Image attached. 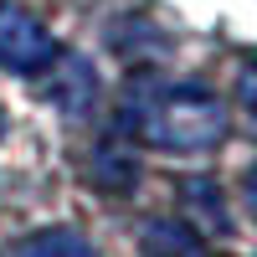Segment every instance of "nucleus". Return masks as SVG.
<instances>
[{
  "instance_id": "f257e3e1",
  "label": "nucleus",
  "mask_w": 257,
  "mask_h": 257,
  "mask_svg": "<svg viewBox=\"0 0 257 257\" xmlns=\"http://www.w3.org/2000/svg\"><path fill=\"white\" fill-rule=\"evenodd\" d=\"M118 128L165 155H206L226 139V103L201 82L134 77L118 103Z\"/></svg>"
},
{
  "instance_id": "f03ea898",
  "label": "nucleus",
  "mask_w": 257,
  "mask_h": 257,
  "mask_svg": "<svg viewBox=\"0 0 257 257\" xmlns=\"http://www.w3.org/2000/svg\"><path fill=\"white\" fill-rule=\"evenodd\" d=\"M57 52H62V47H57V36L41 26V21H36L26 6H11V0H0V67L16 72V77H36Z\"/></svg>"
},
{
  "instance_id": "7ed1b4c3",
  "label": "nucleus",
  "mask_w": 257,
  "mask_h": 257,
  "mask_svg": "<svg viewBox=\"0 0 257 257\" xmlns=\"http://www.w3.org/2000/svg\"><path fill=\"white\" fill-rule=\"evenodd\" d=\"M36 88L62 118H88L98 108V72H93V62L77 57V52H57L47 67L36 72Z\"/></svg>"
},
{
  "instance_id": "20e7f679",
  "label": "nucleus",
  "mask_w": 257,
  "mask_h": 257,
  "mask_svg": "<svg viewBox=\"0 0 257 257\" xmlns=\"http://www.w3.org/2000/svg\"><path fill=\"white\" fill-rule=\"evenodd\" d=\"M6 257H98V252L77 226H41L31 237H21Z\"/></svg>"
},
{
  "instance_id": "39448f33",
  "label": "nucleus",
  "mask_w": 257,
  "mask_h": 257,
  "mask_svg": "<svg viewBox=\"0 0 257 257\" xmlns=\"http://www.w3.org/2000/svg\"><path fill=\"white\" fill-rule=\"evenodd\" d=\"M88 175H93V185H103V190H134L139 165H134V155L123 149V139H103V144L93 149V160H88Z\"/></svg>"
},
{
  "instance_id": "423d86ee",
  "label": "nucleus",
  "mask_w": 257,
  "mask_h": 257,
  "mask_svg": "<svg viewBox=\"0 0 257 257\" xmlns=\"http://www.w3.org/2000/svg\"><path fill=\"white\" fill-rule=\"evenodd\" d=\"M185 201H190L196 216H206L201 226L226 231V206H221V196H216V185H211V180H190V185H185Z\"/></svg>"
},
{
  "instance_id": "0eeeda50",
  "label": "nucleus",
  "mask_w": 257,
  "mask_h": 257,
  "mask_svg": "<svg viewBox=\"0 0 257 257\" xmlns=\"http://www.w3.org/2000/svg\"><path fill=\"white\" fill-rule=\"evenodd\" d=\"M237 98H242V108L257 118V57L242 67V77H237Z\"/></svg>"
},
{
  "instance_id": "6e6552de",
  "label": "nucleus",
  "mask_w": 257,
  "mask_h": 257,
  "mask_svg": "<svg viewBox=\"0 0 257 257\" xmlns=\"http://www.w3.org/2000/svg\"><path fill=\"white\" fill-rule=\"evenodd\" d=\"M242 196H247V211L257 216V165L247 170V185H242Z\"/></svg>"
},
{
  "instance_id": "1a4fd4ad",
  "label": "nucleus",
  "mask_w": 257,
  "mask_h": 257,
  "mask_svg": "<svg viewBox=\"0 0 257 257\" xmlns=\"http://www.w3.org/2000/svg\"><path fill=\"white\" fill-rule=\"evenodd\" d=\"M0 128H6V113H0Z\"/></svg>"
}]
</instances>
